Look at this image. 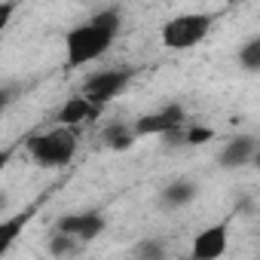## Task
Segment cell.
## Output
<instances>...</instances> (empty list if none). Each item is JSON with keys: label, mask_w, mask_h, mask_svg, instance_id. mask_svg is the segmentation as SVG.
Returning <instances> with one entry per match:
<instances>
[{"label": "cell", "mask_w": 260, "mask_h": 260, "mask_svg": "<svg viewBox=\"0 0 260 260\" xmlns=\"http://www.w3.org/2000/svg\"><path fill=\"white\" fill-rule=\"evenodd\" d=\"M119 28H122V13L116 7L98 10L92 19H86L83 25L68 31V37H64V61L71 68H80V64H89V61L107 55V49L113 46Z\"/></svg>", "instance_id": "1"}, {"label": "cell", "mask_w": 260, "mask_h": 260, "mask_svg": "<svg viewBox=\"0 0 260 260\" xmlns=\"http://www.w3.org/2000/svg\"><path fill=\"white\" fill-rule=\"evenodd\" d=\"M251 166H254V169L260 172V147H257V153H254V159H251Z\"/></svg>", "instance_id": "17"}, {"label": "cell", "mask_w": 260, "mask_h": 260, "mask_svg": "<svg viewBox=\"0 0 260 260\" xmlns=\"http://www.w3.org/2000/svg\"><path fill=\"white\" fill-rule=\"evenodd\" d=\"M187 122V110L181 104H166L159 110H150V113H141L135 119V132L138 138H162L169 132H175L178 125Z\"/></svg>", "instance_id": "5"}, {"label": "cell", "mask_w": 260, "mask_h": 260, "mask_svg": "<svg viewBox=\"0 0 260 260\" xmlns=\"http://www.w3.org/2000/svg\"><path fill=\"white\" fill-rule=\"evenodd\" d=\"M101 113V107L92 101V98H86L83 92L80 95H74V98H68L61 107H58V113H55V119L61 122V125H86V122H92L95 116Z\"/></svg>", "instance_id": "9"}, {"label": "cell", "mask_w": 260, "mask_h": 260, "mask_svg": "<svg viewBox=\"0 0 260 260\" xmlns=\"http://www.w3.org/2000/svg\"><path fill=\"white\" fill-rule=\"evenodd\" d=\"M226 4H236V0H226Z\"/></svg>", "instance_id": "18"}, {"label": "cell", "mask_w": 260, "mask_h": 260, "mask_svg": "<svg viewBox=\"0 0 260 260\" xmlns=\"http://www.w3.org/2000/svg\"><path fill=\"white\" fill-rule=\"evenodd\" d=\"M184 138H187V147H205L214 138V128L211 125H184Z\"/></svg>", "instance_id": "14"}, {"label": "cell", "mask_w": 260, "mask_h": 260, "mask_svg": "<svg viewBox=\"0 0 260 260\" xmlns=\"http://www.w3.org/2000/svg\"><path fill=\"white\" fill-rule=\"evenodd\" d=\"M199 196V184L190 181V178H178V181H169L159 193V205L162 208H184L190 205L193 199Z\"/></svg>", "instance_id": "10"}, {"label": "cell", "mask_w": 260, "mask_h": 260, "mask_svg": "<svg viewBox=\"0 0 260 260\" xmlns=\"http://www.w3.org/2000/svg\"><path fill=\"white\" fill-rule=\"evenodd\" d=\"M226 245H230V223L220 220V223L205 226V230L193 239L190 254H193L196 260H217L220 254H226Z\"/></svg>", "instance_id": "7"}, {"label": "cell", "mask_w": 260, "mask_h": 260, "mask_svg": "<svg viewBox=\"0 0 260 260\" xmlns=\"http://www.w3.org/2000/svg\"><path fill=\"white\" fill-rule=\"evenodd\" d=\"M211 28H214V16L211 13H184V16H175V19H169L162 25L159 40H162L166 49L184 52V49L199 46L211 34Z\"/></svg>", "instance_id": "3"}, {"label": "cell", "mask_w": 260, "mask_h": 260, "mask_svg": "<svg viewBox=\"0 0 260 260\" xmlns=\"http://www.w3.org/2000/svg\"><path fill=\"white\" fill-rule=\"evenodd\" d=\"M257 147H260L257 138H251V135H236V138H230V141L220 147V153H217V166L226 169V172L242 169V166H251Z\"/></svg>", "instance_id": "8"}, {"label": "cell", "mask_w": 260, "mask_h": 260, "mask_svg": "<svg viewBox=\"0 0 260 260\" xmlns=\"http://www.w3.org/2000/svg\"><path fill=\"white\" fill-rule=\"evenodd\" d=\"M101 141H104V147H107V150H116V153L128 150V147H132V144L138 141L135 122H122V119L107 122V125L101 128Z\"/></svg>", "instance_id": "11"}, {"label": "cell", "mask_w": 260, "mask_h": 260, "mask_svg": "<svg viewBox=\"0 0 260 260\" xmlns=\"http://www.w3.org/2000/svg\"><path fill=\"white\" fill-rule=\"evenodd\" d=\"M239 64H242V71H248V74H260V34L242 43V49H239Z\"/></svg>", "instance_id": "13"}, {"label": "cell", "mask_w": 260, "mask_h": 260, "mask_svg": "<svg viewBox=\"0 0 260 260\" xmlns=\"http://www.w3.org/2000/svg\"><path fill=\"white\" fill-rule=\"evenodd\" d=\"M132 77H135L132 68H101V71H95L83 80V95L92 98L98 107H107L113 98H119L125 92Z\"/></svg>", "instance_id": "4"}, {"label": "cell", "mask_w": 260, "mask_h": 260, "mask_svg": "<svg viewBox=\"0 0 260 260\" xmlns=\"http://www.w3.org/2000/svg\"><path fill=\"white\" fill-rule=\"evenodd\" d=\"M13 10H16V0H4V7H0V25H10V19H13Z\"/></svg>", "instance_id": "16"}, {"label": "cell", "mask_w": 260, "mask_h": 260, "mask_svg": "<svg viewBox=\"0 0 260 260\" xmlns=\"http://www.w3.org/2000/svg\"><path fill=\"white\" fill-rule=\"evenodd\" d=\"M83 239H77V236H71V233H61V230H55V236L46 242V251L52 254V257H74V254H80L83 251Z\"/></svg>", "instance_id": "12"}, {"label": "cell", "mask_w": 260, "mask_h": 260, "mask_svg": "<svg viewBox=\"0 0 260 260\" xmlns=\"http://www.w3.org/2000/svg\"><path fill=\"white\" fill-rule=\"evenodd\" d=\"M77 150H80L77 125H61V122L55 128L31 135V141H28V156L40 169H61V166L74 162Z\"/></svg>", "instance_id": "2"}, {"label": "cell", "mask_w": 260, "mask_h": 260, "mask_svg": "<svg viewBox=\"0 0 260 260\" xmlns=\"http://www.w3.org/2000/svg\"><path fill=\"white\" fill-rule=\"evenodd\" d=\"M132 254H135V257H147V260H159V257H166V248H162L159 239H141V242L132 248Z\"/></svg>", "instance_id": "15"}, {"label": "cell", "mask_w": 260, "mask_h": 260, "mask_svg": "<svg viewBox=\"0 0 260 260\" xmlns=\"http://www.w3.org/2000/svg\"><path fill=\"white\" fill-rule=\"evenodd\" d=\"M104 226H107V220H104V214L95 211V208H89V211H71V214H61V217L55 220V230L71 233V236H77V239H83V242L98 239V236L104 233Z\"/></svg>", "instance_id": "6"}]
</instances>
